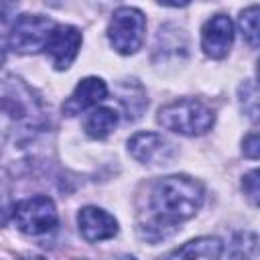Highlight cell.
I'll return each mask as SVG.
<instances>
[{"label": "cell", "mask_w": 260, "mask_h": 260, "mask_svg": "<svg viewBox=\"0 0 260 260\" xmlns=\"http://www.w3.org/2000/svg\"><path fill=\"white\" fill-rule=\"evenodd\" d=\"M203 187L187 175H169L152 185L148 203L150 217L138 228V234L148 242L169 238L181 221L191 219L203 205Z\"/></svg>", "instance_id": "6da1fadb"}, {"label": "cell", "mask_w": 260, "mask_h": 260, "mask_svg": "<svg viewBox=\"0 0 260 260\" xmlns=\"http://www.w3.org/2000/svg\"><path fill=\"white\" fill-rule=\"evenodd\" d=\"M47 126L41 98L22 79H0V132H39Z\"/></svg>", "instance_id": "7a4b0ae2"}, {"label": "cell", "mask_w": 260, "mask_h": 260, "mask_svg": "<svg viewBox=\"0 0 260 260\" xmlns=\"http://www.w3.org/2000/svg\"><path fill=\"white\" fill-rule=\"evenodd\" d=\"M156 122L162 128L183 134V136H201L207 130H211L215 122V114L211 108H207L199 100L183 98V100L162 106L158 110Z\"/></svg>", "instance_id": "3957f363"}, {"label": "cell", "mask_w": 260, "mask_h": 260, "mask_svg": "<svg viewBox=\"0 0 260 260\" xmlns=\"http://www.w3.org/2000/svg\"><path fill=\"white\" fill-rule=\"evenodd\" d=\"M144 32H146V18L138 8L122 6L112 14L108 26V39L110 45L120 55H134L144 43Z\"/></svg>", "instance_id": "277c9868"}, {"label": "cell", "mask_w": 260, "mask_h": 260, "mask_svg": "<svg viewBox=\"0 0 260 260\" xmlns=\"http://www.w3.org/2000/svg\"><path fill=\"white\" fill-rule=\"evenodd\" d=\"M12 217L16 221V228L26 236H45L59 223L57 207L53 199L45 195H35L18 201L12 207Z\"/></svg>", "instance_id": "5b68a950"}, {"label": "cell", "mask_w": 260, "mask_h": 260, "mask_svg": "<svg viewBox=\"0 0 260 260\" xmlns=\"http://www.w3.org/2000/svg\"><path fill=\"white\" fill-rule=\"evenodd\" d=\"M53 28L55 22L43 14H20L8 32V47L20 55L39 53L45 49Z\"/></svg>", "instance_id": "8992f818"}, {"label": "cell", "mask_w": 260, "mask_h": 260, "mask_svg": "<svg viewBox=\"0 0 260 260\" xmlns=\"http://www.w3.org/2000/svg\"><path fill=\"white\" fill-rule=\"evenodd\" d=\"M81 41H83V37L79 32V28H75L71 24H55L43 51L49 55L53 67L57 71H63L77 57Z\"/></svg>", "instance_id": "52a82bcc"}, {"label": "cell", "mask_w": 260, "mask_h": 260, "mask_svg": "<svg viewBox=\"0 0 260 260\" xmlns=\"http://www.w3.org/2000/svg\"><path fill=\"white\" fill-rule=\"evenodd\" d=\"M234 43V22L228 14L211 16L201 28V49L211 59H223Z\"/></svg>", "instance_id": "ba28073f"}, {"label": "cell", "mask_w": 260, "mask_h": 260, "mask_svg": "<svg viewBox=\"0 0 260 260\" xmlns=\"http://www.w3.org/2000/svg\"><path fill=\"white\" fill-rule=\"evenodd\" d=\"M130 154L142 165H165L173 156V146L156 132H138L128 140Z\"/></svg>", "instance_id": "9c48e42d"}, {"label": "cell", "mask_w": 260, "mask_h": 260, "mask_svg": "<svg viewBox=\"0 0 260 260\" xmlns=\"http://www.w3.org/2000/svg\"><path fill=\"white\" fill-rule=\"evenodd\" d=\"M77 225L81 236L87 242H102L110 240L118 234V221L106 209L95 205H85L77 213Z\"/></svg>", "instance_id": "30bf717a"}, {"label": "cell", "mask_w": 260, "mask_h": 260, "mask_svg": "<svg viewBox=\"0 0 260 260\" xmlns=\"http://www.w3.org/2000/svg\"><path fill=\"white\" fill-rule=\"evenodd\" d=\"M108 95V87H106V81L100 79V77H83L73 93L63 102V114L65 116H77L81 112H85L87 108L91 106H98L104 98Z\"/></svg>", "instance_id": "8fae6325"}, {"label": "cell", "mask_w": 260, "mask_h": 260, "mask_svg": "<svg viewBox=\"0 0 260 260\" xmlns=\"http://www.w3.org/2000/svg\"><path fill=\"white\" fill-rule=\"evenodd\" d=\"M116 124H118V112L108 106H98L87 114L83 130L89 138L102 140L116 128Z\"/></svg>", "instance_id": "7c38bea8"}, {"label": "cell", "mask_w": 260, "mask_h": 260, "mask_svg": "<svg viewBox=\"0 0 260 260\" xmlns=\"http://www.w3.org/2000/svg\"><path fill=\"white\" fill-rule=\"evenodd\" d=\"M169 256L171 258H219L223 256V244L217 238L203 236L169 252Z\"/></svg>", "instance_id": "4fadbf2b"}, {"label": "cell", "mask_w": 260, "mask_h": 260, "mask_svg": "<svg viewBox=\"0 0 260 260\" xmlns=\"http://www.w3.org/2000/svg\"><path fill=\"white\" fill-rule=\"evenodd\" d=\"M120 102L124 104V110H126L128 120H138V118L142 116L144 108L148 106L146 93H144L142 85H140L136 79L124 81V83L120 85Z\"/></svg>", "instance_id": "5bb4252c"}, {"label": "cell", "mask_w": 260, "mask_h": 260, "mask_svg": "<svg viewBox=\"0 0 260 260\" xmlns=\"http://www.w3.org/2000/svg\"><path fill=\"white\" fill-rule=\"evenodd\" d=\"M240 28L250 47H258V6L252 4L240 14Z\"/></svg>", "instance_id": "9a60e30c"}, {"label": "cell", "mask_w": 260, "mask_h": 260, "mask_svg": "<svg viewBox=\"0 0 260 260\" xmlns=\"http://www.w3.org/2000/svg\"><path fill=\"white\" fill-rule=\"evenodd\" d=\"M240 106L244 110V114L256 122L258 120V89H256V83L254 81H244L240 85Z\"/></svg>", "instance_id": "2e32d148"}, {"label": "cell", "mask_w": 260, "mask_h": 260, "mask_svg": "<svg viewBox=\"0 0 260 260\" xmlns=\"http://www.w3.org/2000/svg\"><path fill=\"white\" fill-rule=\"evenodd\" d=\"M242 189L244 193L248 195V199L252 201V205H258V195H260V189H258V171H250L248 175H244L242 179Z\"/></svg>", "instance_id": "e0dca14e"}, {"label": "cell", "mask_w": 260, "mask_h": 260, "mask_svg": "<svg viewBox=\"0 0 260 260\" xmlns=\"http://www.w3.org/2000/svg\"><path fill=\"white\" fill-rule=\"evenodd\" d=\"M242 150H244V154H246L248 158H252V160L258 158V154H260V140H258V134H256V132H252V134H248V136L244 138Z\"/></svg>", "instance_id": "ac0fdd59"}, {"label": "cell", "mask_w": 260, "mask_h": 260, "mask_svg": "<svg viewBox=\"0 0 260 260\" xmlns=\"http://www.w3.org/2000/svg\"><path fill=\"white\" fill-rule=\"evenodd\" d=\"M156 2H160V4H165V6H173V8H181V6H187L191 0H156Z\"/></svg>", "instance_id": "d6986e66"}, {"label": "cell", "mask_w": 260, "mask_h": 260, "mask_svg": "<svg viewBox=\"0 0 260 260\" xmlns=\"http://www.w3.org/2000/svg\"><path fill=\"white\" fill-rule=\"evenodd\" d=\"M8 221V209H6V205L0 201V225H4Z\"/></svg>", "instance_id": "ffe728a7"}, {"label": "cell", "mask_w": 260, "mask_h": 260, "mask_svg": "<svg viewBox=\"0 0 260 260\" xmlns=\"http://www.w3.org/2000/svg\"><path fill=\"white\" fill-rule=\"evenodd\" d=\"M4 55H6V49H4V41L0 39V65H2V61H4Z\"/></svg>", "instance_id": "44dd1931"}, {"label": "cell", "mask_w": 260, "mask_h": 260, "mask_svg": "<svg viewBox=\"0 0 260 260\" xmlns=\"http://www.w3.org/2000/svg\"><path fill=\"white\" fill-rule=\"evenodd\" d=\"M4 2H16V0H4Z\"/></svg>", "instance_id": "7402d4cb"}]
</instances>
